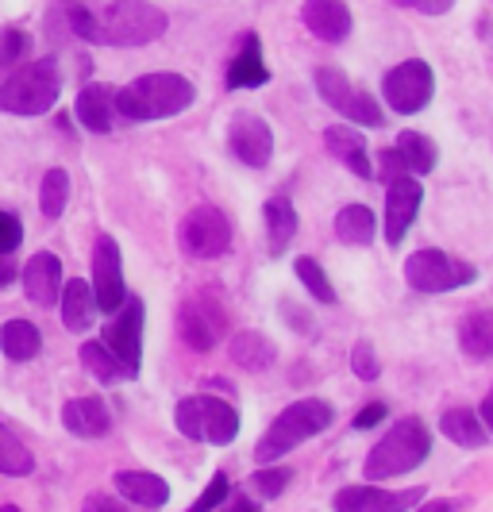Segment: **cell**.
I'll list each match as a JSON object with an SVG mask.
<instances>
[{
	"label": "cell",
	"instance_id": "obj_1",
	"mask_svg": "<svg viewBox=\"0 0 493 512\" xmlns=\"http://www.w3.org/2000/svg\"><path fill=\"white\" fill-rule=\"evenodd\" d=\"M197 101V85L182 74H143L116 89V116L131 124H151V120H170L182 116L185 108Z\"/></svg>",
	"mask_w": 493,
	"mask_h": 512
},
{
	"label": "cell",
	"instance_id": "obj_2",
	"mask_svg": "<svg viewBox=\"0 0 493 512\" xmlns=\"http://www.w3.org/2000/svg\"><path fill=\"white\" fill-rule=\"evenodd\" d=\"M170 27L166 12L151 0H108L101 8H93V24H89V43L93 47H147L162 39V31Z\"/></svg>",
	"mask_w": 493,
	"mask_h": 512
},
{
	"label": "cell",
	"instance_id": "obj_3",
	"mask_svg": "<svg viewBox=\"0 0 493 512\" xmlns=\"http://www.w3.org/2000/svg\"><path fill=\"white\" fill-rule=\"evenodd\" d=\"M432 455V432L420 416H401L386 436L366 451L363 474L366 482H390L413 474L420 462Z\"/></svg>",
	"mask_w": 493,
	"mask_h": 512
},
{
	"label": "cell",
	"instance_id": "obj_4",
	"mask_svg": "<svg viewBox=\"0 0 493 512\" xmlns=\"http://www.w3.org/2000/svg\"><path fill=\"white\" fill-rule=\"evenodd\" d=\"M332 420H336V412H332V405L324 397H301V401H293L289 409H282L270 420V428L255 443V462L270 466V462L286 459L293 447H301V443L316 439L320 432H328Z\"/></svg>",
	"mask_w": 493,
	"mask_h": 512
},
{
	"label": "cell",
	"instance_id": "obj_5",
	"mask_svg": "<svg viewBox=\"0 0 493 512\" xmlns=\"http://www.w3.org/2000/svg\"><path fill=\"white\" fill-rule=\"evenodd\" d=\"M62 97V70L54 58H31L0 81V112L47 116Z\"/></svg>",
	"mask_w": 493,
	"mask_h": 512
},
{
	"label": "cell",
	"instance_id": "obj_6",
	"mask_svg": "<svg viewBox=\"0 0 493 512\" xmlns=\"http://www.w3.org/2000/svg\"><path fill=\"white\" fill-rule=\"evenodd\" d=\"M228 332H232V320H228V305L220 293L201 289L178 305V339L189 351L208 355L220 347V339H228Z\"/></svg>",
	"mask_w": 493,
	"mask_h": 512
},
{
	"label": "cell",
	"instance_id": "obj_7",
	"mask_svg": "<svg viewBox=\"0 0 493 512\" xmlns=\"http://www.w3.org/2000/svg\"><path fill=\"white\" fill-rule=\"evenodd\" d=\"M174 424L193 443L205 439L212 447H232L235 439H239V412L228 401L208 397V393H201V397H182L178 409H174Z\"/></svg>",
	"mask_w": 493,
	"mask_h": 512
},
{
	"label": "cell",
	"instance_id": "obj_8",
	"mask_svg": "<svg viewBox=\"0 0 493 512\" xmlns=\"http://www.w3.org/2000/svg\"><path fill=\"white\" fill-rule=\"evenodd\" d=\"M312 85H316L320 101L328 104V108H336L347 124H355V128H382V120H386L382 104L374 101L366 89H359L339 66H316L312 70Z\"/></svg>",
	"mask_w": 493,
	"mask_h": 512
},
{
	"label": "cell",
	"instance_id": "obj_9",
	"mask_svg": "<svg viewBox=\"0 0 493 512\" xmlns=\"http://www.w3.org/2000/svg\"><path fill=\"white\" fill-rule=\"evenodd\" d=\"M474 278L478 270L470 262L436 251V247H424L405 258V282L416 293H455V289H467Z\"/></svg>",
	"mask_w": 493,
	"mask_h": 512
},
{
	"label": "cell",
	"instance_id": "obj_10",
	"mask_svg": "<svg viewBox=\"0 0 493 512\" xmlns=\"http://www.w3.org/2000/svg\"><path fill=\"white\" fill-rule=\"evenodd\" d=\"M235 228L228 220V212L216 205H197L178 228V243L189 258H201V262H212V258H224L232 251Z\"/></svg>",
	"mask_w": 493,
	"mask_h": 512
},
{
	"label": "cell",
	"instance_id": "obj_11",
	"mask_svg": "<svg viewBox=\"0 0 493 512\" xmlns=\"http://www.w3.org/2000/svg\"><path fill=\"white\" fill-rule=\"evenodd\" d=\"M382 93H386V108L397 116H416L432 104L436 93V74L424 58H405L382 77Z\"/></svg>",
	"mask_w": 493,
	"mask_h": 512
},
{
	"label": "cell",
	"instance_id": "obj_12",
	"mask_svg": "<svg viewBox=\"0 0 493 512\" xmlns=\"http://www.w3.org/2000/svg\"><path fill=\"white\" fill-rule=\"evenodd\" d=\"M143 320H147V308H143L139 297H131L128 293V301L108 316L104 335H101L104 347L124 362L131 374H139V370H143Z\"/></svg>",
	"mask_w": 493,
	"mask_h": 512
},
{
	"label": "cell",
	"instance_id": "obj_13",
	"mask_svg": "<svg viewBox=\"0 0 493 512\" xmlns=\"http://www.w3.org/2000/svg\"><path fill=\"white\" fill-rule=\"evenodd\" d=\"M428 497V486L416 489H386L378 482H366V486H347L332 497V509L336 512H413L420 501Z\"/></svg>",
	"mask_w": 493,
	"mask_h": 512
},
{
	"label": "cell",
	"instance_id": "obj_14",
	"mask_svg": "<svg viewBox=\"0 0 493 512\" xmlns=\"http://www.w3.org/2000/svg\"><path fill=\"white\" fill-rule=\"evenodd\" d=\"M93 297H97V312L112 316L116 308L128 301V285H124V258H120V243L112 235H101L93 247Z\"/></svg>",
	"mask_w": 493,
	"mask_h": 512
},
{
	"label": "cell",
	"instance_id": "obj_15",
	"mask_svg": "<svg viewBox=\"0 0 493 512\" xmlns=\"http://www.w3.org/2000/svg\"><path fill=\"white\" fill-rule=\"evenodd\" d=\"M228 147L243 166L262 170L274 158V131L259 112H235L228 124Z\"/></svg>",
	"mask_w": 493,
	"mask_h": 512
},
{
	"label": "cell",
	"instance_id": "obj_16",
	"mask_svg": "<svg viewBox=\"0 0 493 512\" xmlns=\"http://www.w3.org/2000/svg\"><path fill=\"white\" fill-rule=\"evenodd\" d=\"M420 205H424V185L420 178L405 174V178L390 181L386 189V216H382V228H386V243L390 247H401L409 228L416 224L420 216Z\"/></svg>",
	"mask_w": 493,
	"mask_h": 512
},
{
	"label": "cell",
	"instance_id": "obj_17",
	"mask_svg": "<svg viewBox=\"0 0 493 512\" xmlns=\"http://www.w3.org/2000/svg\"><path fill=\"white\" fill-rule=\"evenodd\" d=\"M20 285H24L27 301L39 308H54L58 297H62V285H66V274H62V258L51 255V251H39L24 262L20 270Z\"/></svg>",
	"mask_w": 493,
	"mask_h": 512
},
{
	"label": "cell",
	"instance_id": "obj_18",
	"mask_svg": "<svg viewBox=\"0 0 493 512\" xmlns=\"http://www.w3.org/2000/svg\"><path fill=\"white\" fill-rule=\"evenodd\" d=\"M301 20L309 27L312 35L320 39V43H347V35H351V8L343 4V0H305V8H301Z\"/></svg>",
	"mask_w": 493,
	"mask_h": 512
},
{
	"label": "cell",
	"instance_id": "obj_19",
	"mask_svg": "<svg viewBox=\"0 0 493 512\" xmlns=\"http://www.w3.org/2000/svg\"><path fill=\"white\" fill-rule=\"evenodd\" d=\"M62 428L78 439H104L112 432V412L101 397H70L62 405Z\"/></svg>",
	"mask_w": 493,
	"mask_h": 512
},
{
	"label": "cell",
	"instance_id": "obj_20",
	"mask_svg": "<svg viewBox=\"0 0 493 512\" xmlns=\"http://www.w3.org/2000/svg\"><path fill=\"white\" fill-rule=\"evenodd\" d=\"M112 489L139 509H166L170 505V482L151 474V470H120L112 478Z\"/></svg>",
	"mask_w": 493,
	"mask_h": 512
},
{
	"label": "cell",
	"instance_id": "obj_21",
	"mask_svg": "<svg viewBox=\"0 0 493 512\" xmlns=\"http://www.w3.org/2000/svg\"><path fill=\"white\" fill-rule=\"evenodd\" d=\"M74 116L85 131L93 135H104V131L116 128V89H108L101 81H89L78 93V104H74Z\"/></svg>",
	"mask_w": 493,
	"mask_h": 512
},
{
	"label": "cell",
	"instance_id": "obj_22",
	"mask_svg": "<svg viewBox=\"0 0 493 512\" xmlns=\"http://www.w3.org/2000/svg\"><path fill=\"white\" fill-rule=\"evenodd\" d=\"M324 147L336 154L355 178H374V162H370V151H366V139L355 131V124H332L324 131Z\"/></svg>",
	"mask_w": 493,
	"mask_h": 512
},
{
	"label": "cell",
	"instance_id": "obj_23",
	"mask_svg": "<svg viewBox=\"0 0 493 512\" xmlns=\"http://www.w3.org/2000/svg\"><path fill=\"white\" fill-rule=\"evenodd\" d=\"M266 81H270V66H266V58H262V39L251 31V35H243L239 54L228 62L224 85H228V89H262Z\"/></svg>",
	"mask_w": 493,
	"mask_h": 512
},
{
	"label": "cell",
	"instance_id": "obj_24",
	"mask_svg": "<svg viewBox=\"0 0 493 512\" xmlns=\"http://www.w3.org/2000/svg\"><path fill=\"white\" fill-rule=\"evenodd\" d=\"M58 312H62V328L70 335H81L93 328L97 320V297H93V285L85 278H70L62 285V297H58Z\"/></svg>",
	"mask_w": 493,
	"mask_h": 512
},
{
	"label": "cell",
	"instance_id": "obj_25",
	"mask_svg": "<svg viewBox=\"0 0 493 512\" xmlns=\"http://www.w3.org/2000/svg\"><path fill=\"white\" fill-rule=\"evenodd\" d=\"M459 351L470 362H490L493 359V308H470L459 320Z\"/></svg>",
	"mask_w": 493,
	"mask_h": 512
},
{
	"label": "cell",
	"instance_id": "obj_26",
	"mask_svg": "<svg viewBox=\"0 0 493 512\" xmlns=\"http://www.w3.org/2000/svg\"><path fill=\"white\" fill-rule=\"evenodd\" d=\"M232 362L247 374H262V370H270L278 362V347H274L270 335L243 328V332L232 335Z\"/></svg>",
	"mask_w": 493,
	"mask_h": 512
},
{
	"label": "cell",
	"instance_id": "obj_27",
	"mask_svg": "<svg viewBox=\"0 0 493 512\" xmlns=\"http://www.w3.org/2000/svg\"><path fill=\"white\" fill-rule=\"evenodd\" d=\"M262 220H266V243H270V255H286L293 235H297V208L289 197H270L262 205Z\"/></svg>",
	"mask_w": 493,
	"mask_h": 512
},
{
	"label": "cell",
	"instance_id": "obj_28",
	"mask_svg": "<svg viewBox=\"0 0 493 512\" xmlns=\"http://www.w3.org/2000/svg\"><path fill=\"white\" fill-rule=\"evenodd\" d=\"M440 432L455 447H467V451H482L486 443H490V432H486V424H482V416L474 409H447L440 416Z\"/></svg>",
	"mask_w": 493,
	"mask_h": 512
},
{
	"label": "cell",
	"instance_id": "obj_29",
	"mask_svg": "<svg viewBox=\"0 0 493 512\" xmlns=\"http://www.w3.org/2000/svg\"><path fill=\"white\" fill-rule=\"evenodd\" d=\"M81 366H85L101 385H124V382H135V378H139V374H131L128 366L104 347L101 339L81 343Z\"/></svg>",
	"mask_w": 493,
	"mask_h": 512
},
{
	"label": "cell",
	"instance_id": "obj_30",
	"mask_svg": "<svg viewBox=\"0 0 493 512\" xmlns=\"http://www.w3.org/2000/svg\"><path fill=\"white\" fill-rule=\"evenodd\" d=\"M378 235V216L366 205H343L336 212V239L347 247H370Z\"/></svg>",
	"mask_w": 493,
	"mask_h": 512
},
{
	"label": "cell",
	"instance_id": "obj_31",
	"mask_svg": "<svg viewBox=\"0 0 493 512\" xmlns=\"http://www.w3.org/2000/svg\"><path fill=\"white\" fill-rule=\"evenodd\" d=\"M393 151L401 154V162H405V170L413 178H424V174H432L440 166V147L428 135H420V131H401L397 143H393Z\"/></svg>",
	"mask_w": 493,
	"mask_h": 512
},
{
	"label": "cell",
	"instance_id": "obj_32",
	"mask_svg": "<svg viewBox=\"0 0 493 512\" xmlns=\"http://www.w3.org/2000/svg\"><path fill=\"white\" fill-rule=\"evenodd\" d=\"M0 351L8 362H31L43 351V332L31 320H8L0 328Z\"/></svg>",
	"mask_w": 493,
	"mask_h": 512
},
{
	"label": "cell",
	"instance_id": "obj_33",
	"mask_svg": "<svg viewBox=\"0 0 493 512\" xmlns=\"http://www.w3.org/2000/svg\"><path fill=\"white\" fill-rule=\"evenodd\" d=\"M293 274L301 278V285L309 289V297L316 301V305H339V293L336 285H332V278H328V270L316 262L312 255H297L293 258Z\"/></svg>",
	"mask_w": 493,
	"mask_h": 512
},
{
	"label": "cell",
	"instance_id": "obj_34",
	"mask_svg": "<svg viewBox=\"0 0 493 512\" xmlns=\"http://www.w3.org/2000/svg\"><path fill=\"white\" fill-rule=\"evenodd\" d=\"M0 474H8V478H31L35 474V455L27 451V443L4 420H0Z\"/></svg>",
	"mask_w": 493,
	"mask_h": 512
},
{
	"label": "cell",
	"instance_id": "obj_35",
	"mask_svg": "<svg viewBox=\"0 0 493 512\" xmlns=\"http://www.w3.org/2000/svg\"><path fill=\"white\" fill-rule=\"evenodd\" d=\"M66 201H70V174L62 166H54L43 174V185H39V212L47 220H58L66 212Z\"/></svg>",
	"mask_w": 493,
	"mask_h": 512
},
{
	"label": "cell",
	"instance_id": "obj_36",
	"mask_svg": "<svg viewBox=\"0 0 493 512\" xmlns=\"http://www.w3.org/2000/svg\"><path fill=\"white\" fill-rule=\"evenodd\" d=\"M293 486V466H259L251 478H247V489L255 493V497H262V501H278L286 489Z\"/></svg>",
	"mask_w": 493,
	"mask_h": 512
},
{
	"label": "cell",
	"instance_id": "obj_37",
	"mask_svg": "<svg viewBox=\"0 0 493 512\" xmlns=\"http://www.w3.org/2000/svg\"><path fill=\"white\" fill-rule=\"evenodd\" d=\"M27 51V35L20 27H0V81L16 70V62Z\"/></svg>",
	"mask_w": 493,
	"mask_h": 512
},
{
	"label": "cell",
	"instance_id": "obj_38",
	"mask_svg": "<svg viewBox=\"0 0 493 512\" xmlns=\"http://www.w3.org/2000/svg\"><path fill=\"white\" fill-rule=\"evenodd\" d=\"M228 497H232V482H228V474H220V470H216V474H212V482L205 486V493H201V497H197L185 512H216Z\"/></svg>",
	"mask_w": 493,
	"mask_h": 512
},
{
	"label": "cell",
	"instance_id": "obj_39",
	"mask_svg": "<svg viewBox=\"0 0 493 512\" xmlns=\"http://www.w3.org/2000/svg\"><path fill=\"white\" fill-rule=\"evenodd\" d=\"M351 370H355V378H363V382H378L382 362H378V351H374L370 339H359V343L351 347Z\"/></svg>",
	"mask_w": 493,
	"mask_h": 512
},
{
	"label": "cell",
	"instance_id": "obj_40",
	"mask_svg": "<svg viewBox=\"0 0 493 512\" xmlns=\"http://www.w3.org/2000/svg\"><path fill=\"white\" fill-rule=\"evenodd\" d=\"M20 243H24V224H20V216H12V212L0 208V255H16Z\"/></svg>",
	"mask_w": 493,
	"mask_h": 512
},
{
	"label": "cell",
	"instance_id": "obj_41",
	"mask_svg": "<svg viewBox=\"0 0 493 512\" xmlns=\"http://www.w3.org/2000/svg\"><path fill=\"white\" fill-rule=\"evenodd\" d=\"M386 412H390V405H386V401H370V405H363V409L355 412L351 428H355V432H370V428H378V424L386 420Z\"/></svg>",
	"mask_w": 493,
	"mask_h": 512
},
{
	"label": "cell",
	"instance_id": "obj_42",
	"mask_svg": "<svg viewBox=\"0 0 493 512\" xmlns=\"http://www.w3.org/2000/svg\"><path fill=\"white\" fill-rule=\"evenodd\" d=\"M393 8H409L420 16H447L455 8V0H390Z\"/></svg>",
	"mask_w": 493,
	"mask_h": 512
},
{
	"label": "cell",
	"instance_id": "obj_43",
	"mask_svg": "<svg viewBox=\"0 0 493 512\" xmlns=\"http://www.w3.org/2000/svg\"><path fill=\"white\" fill-rule=\"evenodd\" d=\"M81 512H128V501L120 493H89Z\"/></svg>",
	"mask_w": 493,
	"mask_h": 512
},
{
	"label": "cell",
	"instance_id": "obj_44",
	"mask_svg": "<svg viewBox=\"0 0 493 512\" xmlns=\"http://www.w3.org/2000/svg\"><path fill=\"white\" fill-rule=\"evenodd\" d=\"M405 174H409V170H405V162H401V154L393 151H382V158H378V178L386 181V185H390V181H397V178H405Z\"/></svg>",
	"mask_w": 493,
	"mask_h": 512
},
{
	"label": "cell",
	"instance_id": "obj_45",
	"mask_svg": "<svg viewBox=\"0 0 493 512\" xmlns=\"http://www.w3.org/2000/svg\"><path fill=\"white\" fill-rule=\"evenodd\" d=\"M470 509V501L467 497H436V501H420L413 512H467Z\"/></svg>",
	"mask_w": 493,
	"mask_h": 512
},
{
	"label": "cell",
	"instance_id": "obj_46",
	"mask_svg": "<svg viewBox=\"0 0 493 512\" xmlns=\"http://www.w3.org/2000/svg\"><path fill=\"white\" fill-rule=\"evenodd\" d=\"M20 278V266H16V258L12 255H0V289H8V285Z\"/></svg>",
	"mask_w": 493,
	"mask_h": 512
},
{
	"label": "cell",
	"instance_id": "obj_47",
	"mask_svg": "<svg viewBox=\"0 0 493 512\" xmlns=\"http://www.w3.org/2000/svg\"><path fill=\"white\" fill-rule=\"evenodd\" d=\"M478 416H482V424H486V432H490V439H493V393L478 405Z\"/></svg>",
	"mask_w": 493,
	"mask_h": 512
},
{
	"label": "cell",
	"instance_id": "obj_48",
	"mask_svg": "<svg viewBox=\"0 0 493 512\" xmlns=\"http://www.w3.org/2000/svg\"><path fill=\"white\" fill-rule=\"evenodd\" d=\"M224 512H259V505H251V501H235L232 509H224Z\"/></svg>",
	"mask_w": 493,
	"mask_h": 512
},
{
	"label": "cell",
	"instance_id": "obj_49",
	"mask_svg": "<svg viewBox=\"0 0 493 512\" xmlns=\"http://www.w3.org/2000/svg\"><path fill=\"white\" fill-rule=\"evenodd\" d=\"M0 512H24V509H16V505H0Z\"/></svg>",
	"mask_w": 493,
	"mask_h": 512
}]
</instances>
